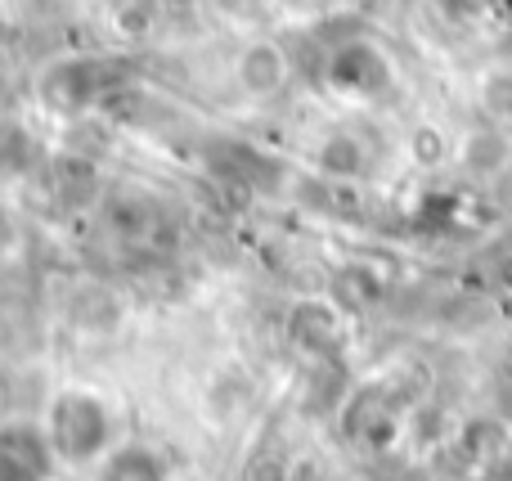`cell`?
Wrapping results in <instances>:
<instances>
[{
  "instance_id": "5",
  "label": "cell",
  "mask_w": 512,
  "mask_h": 481,
  "mask_svg": "<svg viewBox=\"0 0 512 481\" xmlns=\"http://www.w3.org/2000/svg\"><path fill=\"white\" fill-rule=\"evenodd\" d=\"M95 481H171V468L153 446L122 441L95 464Z\"/></svg>"
},
{
  "instance_id": "9",
  "label": "cell",
  "mask_w": 512,
  "mask_h": 481,
  "mask_svg": "<svg viewBox=\"0 0 512 481\" xmlns=\"http://www.w3.org/2000/svg\"><path fill=\"white\" fill-rule=\"evenodd\" d=\"M418 158H423V162H436V158H441V140H436L432 131H418Z\"/></svg>"
},
{
  "instance_id": "6",
  "label": "cell",
  "mask_w": 512,
  "mask_h": 481,
  "mask_svg": "<svg viewBox=\"0 0 512 481\" xmlns=\"http://www.w3.org/2000/svg\"><path fill=\"white\" fill-rule=\"evenodd\" d=\"M364 167V153L351 135H337V140L324 144V171L328 176H355Z\"/></svg>"
},
{
  "instance_id": "4",
  "label": "cell",
  "mask_w": 512,
  "mask_h": 481,
  "mask_svg": "<svg viewBox=\"0 0 512 481\" xmlns=\"http://www.w3.org/2000/svg\"><path fill=\"white\" fill-rule=\"evenodd\" d=\"M234 77H239V90L252 99H270L288 86V54L274 41H248L234 63Z\"/></svg>"
},
{
  "instance_id": "2",
  "label": "cell",
  "mask_w": 512,
  "mask_h": 481,
  "mask_svg": "<svg viewBox=\"0 0 512 481\" xmlns=\"http://www.w3.org/2000/svg\"><path fill=\"white\" fill-rule=\"evenodd\" d=\"M328 86L346 99H378L391 90V63L382 59L378 45L346 41L328 59Z\"/></svg>"
},
{
  "instance_id": "7",
  "label": "cell",
  "mask_w": 512,
  "mask_h": 481,
  "mask_svg": "<svg viewBox=\"0 0 512 481\" xmlns=\"http://www.w3.org/2000/svg\"><path fill=\"white\" fill-rule=\"evenodd\" d=\"M508 153H504V140H499V135H472L468 140V162L472 167H495V162H504Z\"/></svg>"
},
{
  "instance_id": "3",
  "label": "cell",
  "mask_w": 512,
  "mask_h": 481,
  "mask_svg": "<svg viewBox=\"0 0 512 481\" xmlns=\"http://www.w3.org/2000/svg\"><path fill=\"white\" fill-rule=\"evenodd\" d=\"M54 464L45 423H0V481H50Z\"/></svg>"
},
{
  "instance_id": "1",
  "label": "cell",
  "mask_w": 512,
  "mask_h": 481,
  "mask_svg": "<svg viewBox=\"0 0 512 481\" xmlns=\"http://www.w3.org/2000/svg\"><path fill=\"white\" fill-rule=\"evenodd\" d=\"M45 437L54 446V459L72 468H95L108 450L117 446L113 410L104 405V396L86 392V387H68L50 401L45 414Z\"/></svg>"
},
{
  "instance_id": "8",
  "label": "cell",
  "mask_w": 512,
  "mask_h": 481,
  "mask_svg": "<svg viewBox=\"0 0 512 481\" xmlns=\"http://www.w3.org/2000/svg\"><path fill=\"white\" fill-rule=\"evenodd\" d=\"M486 104H490V113H512V77H499L495 86H490Z\"/></svg>"
},
{
  "instance_id": "10",
  "label": "cell",
  "mask_w": 512,
  "mask_h": 481,
  "mask_svg": "<svg viewBox=\"0 0 512 481\" xmlns=\"http://www.w3.org/2000/svg\"><path fill=\"white\" fill-rule=\"evenodd\" d=\"M0 99H5V72H0Z\"/></svg>"
}]
</instances>
